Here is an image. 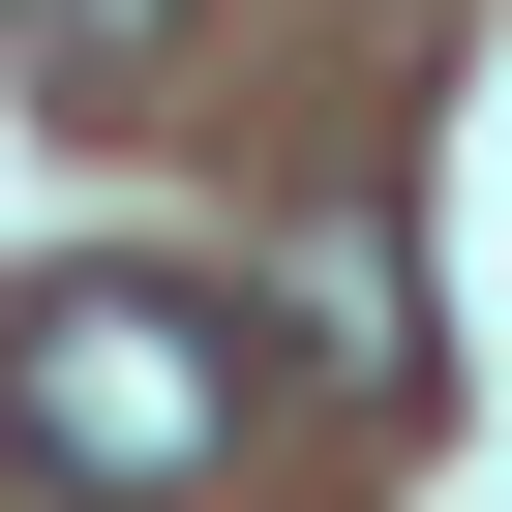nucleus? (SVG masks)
I'll use <instances>...</instances> for the list:
<instances>
[{
    "mask_svg": "<svg viewBox=\"0 0 512 512\" xmlns=\"http://www.w3.org/2000/svg\"><path fill=\"white\" fill-rule=\"evenodd\" d=\"M0 31H31V61H151L181 0H0Z\"/></svg>",
    "mask_w": 512,
    "mask_h": 512,
    "instance_id": "nucleus-2",
    "label": "nucleus"
},
{
    "mask_svg": "<svg viewBox=\"0 0 512 512\" xmlns=\"http://www.w3.org/2000/svg\"><path fill=\"white\" fill-rule=\"evenodd\" d=\"M0 422H31V482H91V512H181V482L241 452V302H181V272H61L31 332H0Z\"/></svg>",
    "mask_w": 512,
    "mask_h": 512,
    "instance_id": "nucleus-1",
    "label": "nucleus"
}]
</instances>
